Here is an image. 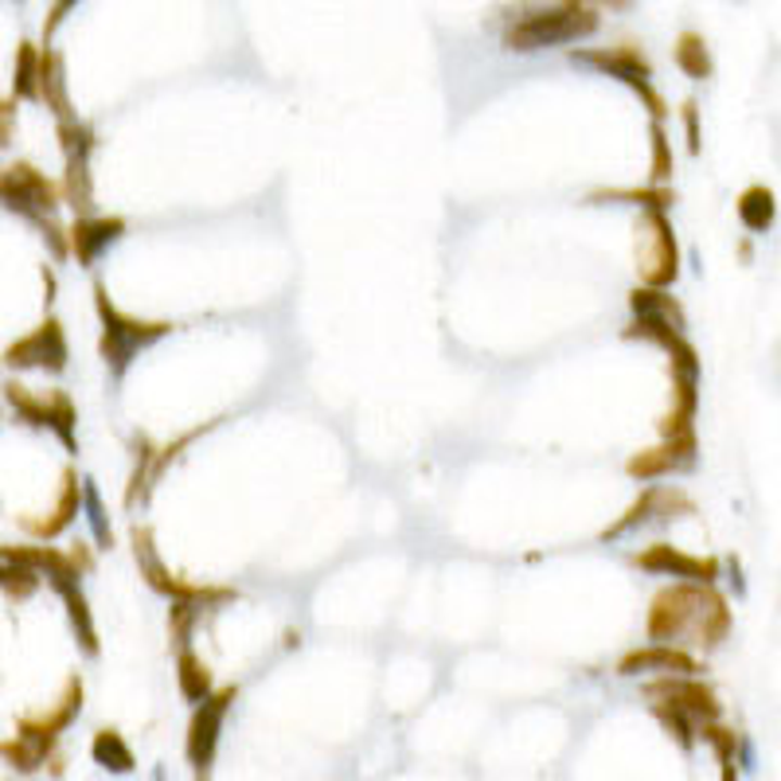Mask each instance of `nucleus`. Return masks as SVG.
Wrapping results in <instances>:
<instances>
[{
	"label": "nucleus",
	"mask_w": 781,
	"mask_h": 781,
	"mask_svg": "<svg viewBox=\"0 0 781 781\" xmlns=\"http://www.w3.org/2000/svg\"><path fill=\"white\" fill-rule=\"evenodd\" d=\"M731 629V610L727 598L712 586L695 582H673L649 605V641L673 644L680 649L683 637H692V644L715 649Z\"/></svg>",
	"instance_id": "1"
},
{
	"label": "nucleus",
	"mask_w": 781,
	"mask_h": 781,
	"mask_svg": "<svg viewBox=\"0 0 781 781\" xmlns=\"http://www.w3.org/2000/svg\"><path fill=\"white\" fill-rule=\"evenodd\" d=\"M598 31V9L590 4H559V9L527 12L516 24H508L504 48L508 51H539L555 43H575V39Z\"/></svg>",
	"instance_id": "2"
},
{
	"label": "nucleus",
	"mask_w": 781,
	"mask_h": 781,
	"mask_svg": "<svg viewBox=\"0 0 781 781\" xmlns=\"http://www.w3.org/2000/svg\"><path fill=\"white\" fill-rule=\"evenodd\" d=\"M94 309H98V317H102V344H98V348H102V360H106L110 371H114V380L126 375V368L133 363L137 351L172 332L168 321H141V317H126L121 309H114L102 282L94 285Z\"/></svg>",
	"instance_id": "3"
},
{
	"label": "nucleus",
	"mask_w": 781,
	"mask_h": 781,
	"mask_svg": "<svg viewBox=\"0 0 781 781\" xmlns=\"http://www.w3.org/2000/svg\"><path fill=\"white\" fill-rule=\"evenodd\" d=\"M0 390H4V399H9L12 414H16L20 422H28V426H36V430H55V438L63 441L71 453H78V434H75L78 414H75V402H71L67 390L36 395V390H28L16 380H9Z\"/></svg>",
	"instance_id": "4"
},
{
	"label": "nucleus",
	"mask_w": 781,
	"mask_h": 781,
	"mask_svg": "<svg viewBox=\"0 0 781 781\" xmlns=\"http://www.w3.org/2000/svg\"><path fill=\"white\" fill-rule=\"evenodd\" d=\"M133 551H137V563H141V575L145 582L153 586L156 594L172 598V602H195L200 610L204 605H219V602H231L234 590L231 586H200V582H184L180 575H172L161 555H156V543H153V527H133Z\"/></svg>",
	"instance_id": "5"
},
{
	"label": "nucleus",
	"mask_w": 781,
	"mask_h": 781,
	"mask_svg": "<svg viewBox=\"0 0 781 781\" xmlns=\"http://www.w3.org/2000/svg\"><path fill=\"white\" fill-rule=\"evenodd\" d=\"M59 200H63L59 184L48 172H39L31 161H16V165L0 168V204L20 219L36 223L39 215H55Z\"/></svg>",
	"instance_id": "6"
},
{
	"label": "nucleus",
	"mask_w": 781,
	"mask_h": 781,
	"mask_svg": "<svg viewBox=\"0 0 781 781\" xmlns=\"http://www.w3.org/2000/svg\"><path fill=\"white\" fill-rule=\"evenodd\" d=\"M637 270H641L644 290H664L680 273V251H676L673 223L664 212H644L637 227Z\"/></svg>",
	"instance_id": "7"
},
{
	"label": "nucleus",
	"mask_w": 781,
	"mask_h": 781,
	"mask_svg": "<svg viewBox=\"0 0 781 781\" xmlns=\"http://www.w3.org/2000/svg\"><path fill=\"white\" fill-rule=\"evenodd\" d=\"M571 59H575V63H586V67L605 71L610 78H622L625 87H633L637 94H641L644 106H649V114H653V121H661V117L668 114V102L653 90V67H649V59H644L637 48H629V43H622V48H598V51L578 48V51H571Z\"/></svg>",
	"instance_id": "8"
},
{
	"label": "nucleus",
	"mask_w": 781,
	"mask_h": 781,
	"mask_svg": "<svg viewBox=\"0 0 781 781\" xmlns=\"http://www.w3.org/2000/svg\"><path fill=\"white\" fill-rule=\"evenodd\" d=\"M59 145L67 156V176H63V200L78 212V219H90L94 212V180H90V149H94V129L87 121H59Z\"/></svg>",
	"instance_id": "9"
},
{
	"label": "nucleus",
	"mask_w": 781,
	"mask_h": 781,
	"mask_svg": "<svg viewBox=\"0 0 781 781\" xmlns=\"http://www.w3.org/2000/svg\"><path fill=\"white\" fill-rule=\"evenodd\" d=\"M234 688H219L212 692L204 703H195V715L188 722V739H184V754L188 761L195 766V781H207V770H212L215 746H219V731H223V719L234 703Z\"/></svg>",
	"instance_id": "10"
},
{
	"label": "nucleus",
	"mask_w": 781,
	"mask_h": 781,
	"mask_svg": "<svg viewBox=\"0 0 781 781\" xmlns=\"http://www.w3.org/2000/svg\"><path fill=\"white\" fill-rule=\"evenodd\" d=\"M644 695H649L653 703H668V707H676V712L692 715L700 727L719 722V712H722L719 695H715L707 683L692 680V676H661V680L644 683Z\"/></svg>",
	"instance_id": "11"
},
{
	"label": "nucleus",
	"mask_w": 781,
	"mask_h": 781,
	"mask_svg": "<svg viewBox=\"0 0 781 781\" xmlns=\"http://www.w3.org/2000/svg\"><path fill=\"white\" fill-rule=\"evenodd\" d=\"M71 360L67 336H63V324L55 317L39 324L36 332H28L24 341L9 344L4 348V363L9 368H48V371H63Z\"/></svg>",
	"instance_id": "12"
},
{
	"label": "nucleus",
	"mask_w": 781,
	"mask_h": 781,
	"mask_svg": "<svg viewBox=\"0 0 781 781\" xmlns=\"http://www.w3.org/2000/svg\"><path fill=\"white\" fill-rule=\"evenodd\" d=\"M0 563H24L31 566L39 578H48L59 594H67L78 586V566L67 559V551H55V547H28V543H0Z\"/></svg>",
	"instance_id": "13"
},
{
	"label": "nucleus",
	"mask_w": 781,
	"mask_h": 781,
	"mask_svg": "<svg viewBox=\"0 0 781 781\" xmlns=\"http://www.w3.org/2000/svg\"><path fill=\"white\" fill-rule=\"evenodd\" d=\"M633 563L641 571H656V575H673V578H692L695 586H712L719 578V563L715 559H695V555H683L676 547L668 543H653L637 551Z\"/></svg>",
	"instance_id": "14"
},
{
	"label": "nucleus",
	"mask_w": 781,
	"mask_h": 781,
	"mask_svg": "<svg viewBox=\"0 0 781 781\" xmlns=\"http://www.w3.org/2000/svg\"><path fill=\"white\" fill-rule=\"evenodd\" d=\"M673 512H695L692 508V500L683 497L680 488H661V485H649L641 492V497L633 500V508L625 512L617 524H610L602 532V539H617V536H625L629 527H637V524H644V520H668Z\"/></svg>",
	"instance_id": "15"
},
{
	"label": "nucleus",
	"mask_w": 781,
	"mask_h": 781,
	"mask_svg": "<svg viewBox=\"0 0 781 781\" xmlns=\"http://www.w3.org/2000/svg\"><path fill=\"white\" fill-rule=\"evenodd\" d=\"M78 712H82V676H67L63 695L55 700V707L43 715H24V719L16 722V734H31V739L55 742L59 731H67L71 722L78 719Z\"/></svg>",
	"instance_id": "16"
},
{
	"label": "nucleus",
	"mask_w": 781,
	"mask_h": 781,
	"mask_svg": "<svg viewBox=\"0 0 781 781\" xmlns=\"http://www.w3.org/2000/svg\"><path fill=\"white\" fill-rule=\"evenodd\" d=\"M641 673H664V676H692L700 673L692 653L683 649H673V644H644V649H633L617 661V676H641Z\"/></svg>",
	"instance_id": "17"
},
{
	"label": "nucleus",
	"mask_w": 781,
	"mask_h": 781,
	"mask_svg": "<svg viewBox=\"0 0 781 781\" xmlns=\"http://www.w3.org/2000/svg\"><path fill=\"white\" fill-rule=\"evenodd\" d=\"M695 461V434L692 438H673L664 441L656 449H641L629 458V477L637 481H656V477H668V473H680V469H692Z\"/></svg>",
	"instance_id": "18"
},
{
	"label": "nucleus",
	"mask_w": 781,
	"mask_h": 781,
	"mask_svg": "<svg viewBox=\"0 0 781 781\" xmlns=\"http://www.w3.org/2000/svg\"><path fill=\"white\" fill-rule=\"evenodd\" d=\"M126 234V219H117V215H106V219H75V227L67 231V246L71 254L78 258V266H94L98 254L106 251L110 243H117Z\"/></svg>",
	"instance_id": "19"
},
{
	"label": "nucleus",
	"mask_w": 781,
	"mask_h": 781,
	"mask_svg": "<svg viewBox=\"0 0 781 781\" xmlns=\"http://www.w3.org/2000/svg\"><path fill=\"white\" fill-rule=\"evenodd\" d=\"M75 516H78V473H75V469H63V485H59L55 508H51V512H48L43 520L24 516L20 524L28 527L31 536H39V539H55L59 532H67L71 520H75Z\"/></svg>",
	"instance_id": "20"
},
{
	"label": "nucleus",
	"mask_w": 781,
	"mask_h": 781,
	"mask_svg": "<svg viewBox=\"0 0 781 781\" xmlns=\"http://www.w3.org/2000/svg\"><path fill=\"white\" fill-rule=\"evenodd\" d=\"M39 98L48 102V110L59 121H75V110H71L67 98V75H63V55L51 48L39 51Z\"/></svg>",
	"instance_id": "21"
},
{
	"label": "nucleus",
	"mask_w": 781,
	"mask_h": 781,
	"mask_svg": "<svg viewBox=\"0 0 781 781\" xmlns=\"http://www.w3.org/2000/svg\"><path fill=\"white\" fill-rule=\"evenodd\" d=\"M629 305H633L637 321H656L673 332L688 329V317H683L680 302H676L668 290H644V285H637V290L629 293Z\"/></svg>",
	"instance_id": "22"
},
{
	"label": "nucleus",
	"mask_w": 781,
	"mask_h": 781,
	"mask_svg": "<svg viewBox=\"0 0 781 781\" xmlns=\"http://www.w3.org/2000/svg\"><path fill=\"white\" fill-rule=\"evenodd\" d=\"M51 751H55V742L31 739V734H16V739L0 742V758L20 773H36L39 766L51 758Z\"/></svg>",
	"instance_id": "23"
},
{
	"label": "nucleus",
	"mask_w": 781,
	"mask_h": 781,
	"mask_svg": "<svg viewBox=\"0 0 781 781\" xmlns=\"http://www.w3.org/2000/svg\"><path fill=\"white\" fill-rule=\"evenodd\" d=\"M176 683H180V695L188 703H204L212 695V668L192 649H180V656H176Z\"/></svg>",
	"instance_id": "24"
},
{
	"label": "nucleus",
	"mask_w": 781,
	"mask_h": 781,
	"mask_svg": "<svg viewBox=\"0 0 781 781\" xmlns=\"http://www.w3.org/2000/svg\"><path fill=\"white\" fill-rule=\"evenodd\" d=\"M773 215H778V200L766 184H754L739 195V219L746 231H770Z\"/></svg>",
	"instance_id": "25"
},
{
	"label": "nucleus",
	"mask_w": 781,
	"mask_h": 781,
	"mask_svg": "<svg viewBox=\"0 0 781 781\" xmlns=\"http://www.w3.org/2000/svg\"><path fill=\"white\" fill-rule=\"evenodd\" d=\"M90 754H94V761L102 766V770H114V773H129L137 766L133 751H129L126 739H121V731H114V727H102V731L94 734Z\"/></svg>",
	"instance_id": "26"
},
{
	"label": "nucleus",
	"mask_w": 781,
	"mask_h": 781,
	"mask_svg": "<svg viewBox=\"0 0 781 781\" xmlns=\"http://www.w3.org/2000/svg\"><path fill=\"white\" fill-rule=\"evenodd\" d=\"M676 67L683 71L688 78H712V51H707V39L700 36V31H683L680 39H676Z\"/></svg>",
	"instance_id": "27"
},
{
	"label": "nucleus",
	"mask_w": 781,
	"mask_h": 781,
	"mask_svg": "<svg viewBox=\"0 0 781 781\" xmlns=\"http://www.w3.org/2000/svg\"><path fill=\"white\" fill-rule=\"evenodd\" d=\"M602 200H625V204H637L644 212H664V207L676 204L673 188H602V192H590V204H602Z\"/></svg>",
	"instance_id": "28"
},
{
	"label": "nucleus",
	"mask_w": 781,
	"mask_h": 781,
	"mask_svg": "<svg viewBox=\"0 0 781 781\" xmlns=\"http://www.w3.org/2000/svg\"><path fill=\"white\" fill-rule=\"evenodd\" d=\"M16 98H39V48L20 43L16 48V78H12V102Z\"/></svg>",
	"instance_id": "29"
},
{
	"label": "nucleus",
	"mask_w": 781,
	"mask_h": 781,
	"mask_svg": "<svg viewBox=\"0 0 781 781\" xmlns=\"http://www.w3.org/2000/svg\"><path fill=\"white\" fill-rule=\"evenodd\" d=\"M63 602H67V614H71V625H75L82 653L98 656V629H94V617H90V605H87V598H82V590H78V586L75 590H67Z\"/></svg>",
	"instance_id": "30"
},
{
	"label": "nucleus",
	"mask_w": 781,
	"mask_h": 781,
	"mask_svg": "<svg viewBox=\"0 0 781 781\" xmlns=\"http://www.w3.org/2000/svg\"><path fill=\"white\" fill-rule=\"evenodd\" d=\"M39 586H43V578H39L31 566L0 563V590H4V598H12V602H28Z\"/></svg>",
	"instance_id": "31"
},
{
	"label": "nucleus",
	"mask_w": 781,
	"mask_h": 781,
	"mask_svg": "<svg viewBox=\"0 0 781 781\" xmlns=\"http://www.w3.org/2000/svg\"><path fill=\"white\" fill-rule=\"evenodd\" d=\"M653 715L664 722V727H668V734H673V739L680 742L683 751H692L695 739H700V731H703V727L692 719V715L676 712V707H668V703H653Z\"/></svg>",
	"instance_id": "32"
},
{
	"label": "nucleus",
	"mask_w": 781,
	"mask_h": 781,
	"mask_svg": "<svg viewBox=\"0 0 781 781\" xmlns=\"http://www.w3.org/2000/svg\"><path fill=\"white\" fill-rule=\"evenodd\" d=\"M133 453H137V469H133V477H129V488H126V504L129 508H133L137 500H145L149 473H153V446H149L145 438H133Z\"/></svg>",
	"instance_id": "33"
},
{
	"label": "nucleus",
	"mask_w": 781,
	"mask_h": 781,
	"mask_svg": "<svg viewBox=\"0 0 781 781\" xmlns=\"http://www.w3.org/2000/svg\"><path fill=\"white\" fill-rule=\"evenodd\" d=\"M82 497H87V516H90V527H94L98 547H114V532H110L106 508H102V497H98L94 481H82Z\"/></svg>",
	"instance_id": "34"
},
{
	"label": "nucleus",
	"mask_w": 781,
	"mask_h": 781,
	"mask_svg": "<svg viewBox=\"0 0 781 781\" xmlns=\"http://www.w3.org/2000/svg\"><path fill=\"white\" fill-rule=\"evenodd\" d=\"M195 617H200V605L195 602H172V610H168V629H172L176 649H188V637H192Z\"/></svg>",
	"instance_id": "35"
},
{
	"label": "nucleus",
	"mask_w": 781,
	"mask_h": 781,
	"mask_svg": "<svg viewBox=\"0 0 781 781\" xmlns=\"http://www.w3.org/2000/svg\"><path fill=\"white\" fill-rule=\"evenodd\" d=\"M649 137H653V180H656V188L673 176V149H668V133H664V126L661 121H653L649 126Z\"/></svg>",
	"instance_id": "36"
},
{
	"label": "nucleus",
	"mask_w": 781,
	"mask_h": 781,
	"mask_svg": "<svg viewBox=\"0 0 781 781\" xmlns=\"http://www.w3.org/2000/svg\"><path fill=\"white\" fill-rule=\"evenodd\" d=\"M680 114H683V129H688V149L700 153V102L688 98V102L680 106Z\"/></svg>",
	"instance_id": "37"
},
{
	"label": "nucleus",
	"mask_w": 781,
	"mask_h": 781,
	"mask_svg": "<svg viewBox=\"0 0 781 781\" xmlns=\"http://www.w3.org/2000/svg\"><path fill=\"white\" fill-rule=\"evenodd\" d=\"M12 129H16V102L4 98V102H0V149L12 145Z\"/></svg>",
	"instance_id": "38"
},
{
	"label": "nucleus",
	"mask_w": 781,
	"mask_h": 781,
	"mask_svg": "<svg viewBox=\"0 0 781 781\" xmlns=\"http://www.w3.org/2000/svg\"><path fill=\"white\" fill-rule=\"evenodd\" d=\"M67 559L78 566V575H90V571H94V555H90V547H87V543H78L75 551H67Z\"/></svg>",
	"instance_id": "39"
},
{
	"label": "nucleus",
	"mask_w": 781,
	"mask_h": 781,
	"mask_svg": "<svg viewBox=\"0 0 781 781\" xmlns=\"http://www.w3.org/2000/svg\"><path fill=\"white\" fill-rule=\"evenodd\" d=\"M71 9H75V4H55V9H51L48 28H43V48H48V43H51V36H55V28H59V24H63V16H67Z\"/></svg>",
	"instance_id": "40"
},
{
	"label": "nucleus",
	"mask_w": 781,
	"mask_h": 781,
	"mask_svg": "<svg viewBox=\"0 0 781 781\" xmlns=\"http://www.w3.org/2000/svg\"><path fill=\"white\" fill-rule=\"evenodd\" d=\"M43 285H48V302H55V273L43 266Z\"/></svg>",
	"instance_id": "41"
}]
</instances>
